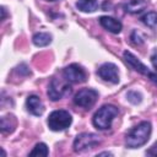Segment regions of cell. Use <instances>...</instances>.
<instances>
[{
	"mask_svg": "<svg viewBox=\"0 0 157 157\" xmlns=\"http://www.w3.org/2000/svg\"><path fill=\"white\" fill-rule=\"evenodd\" d=\"M99 142H101V139L98 135L91 134V132H82L76 136L74 141V150L76 152H83L96 147Z\"/></svg>",
	"mask_w": 157,
	"mask_h": 157,
	"instance_id": "277c9868",
	"label": "cell"
},
{
	"mask_svg": "<svg viewBox=\"0 0 157 157\" xmlns=\"http://www.w3.org/2000/svg\"><path fill=\"white\" fill-rule=\"evenodd\" d=\"M151 135V124L148 121H141L136 126L131 128L125 137V144L130 148H136L147 142Z\"/></svg>",
	"mask_w": 157,
	"mask_h": 157,
	"instance_id": "6da1fadb",
	"label": "cell"
},
{
	"mask_svg": "<svg viewBox=\"0 0 157 157\" xmlns=\"http://www.w3.org/2000/svg\"><path fill=\"white\" fill-rule=\"evenodd\" d=\"M141 21H142L147 27L155 28V27H157V13L153 12V11L147 12V13H145V15L141 17Z\"/></svg>",
	"mask_w": 157,
	"mask_h": 157,
	"instance_id": "2e32d148",
	"label": "cell"
},
{
	"mask_svg": "<svg viewBox=\"0 0 157 157\" xmlns=\"http://www.w3.org/2000/svg\"><path fill=\"white\" fill-rule=\"evenodd\" d=\"M48 1H58V0H48Z\"/></svg>",
	"mask_w": 157,
	"mask_h": 157,
	"instance_id": "44dd1931",
	"label": "cell"
},
{
	"mask_svg": "<svg viewBox=\"0 0 157 157\" xmlns=\"http://www.w3.org/2000/svg\"><path fill=\"white\" fill-rule=\"evenodd\" d=\"M151 64H152V66L157 70V49L152 53V55H151Z\"/></svg>",
	"mask_w": 157,
	"mask_h": 157,
	"instance_id": "d6986e66",
	"label": "cell"
},
{
	"mask_svg": "<svg viewBox=\"0 0 157 157\" xmlns=\"http://www.w3.org/2000/svg\"><path fill=\"white\" fill-rule=\"evenodd\" d=\"M118 113H119V110H118V108L115 105L104 104L94 113V115L92 118V123L97 129L107 130V129L110 128L112 121L118 115Z\"/></svg>",
	"mask_w": 157,
	"mask_h": 157,
	"instance_id": "7a4b0ae2",
	"label": "cell"
},
{
	"mask_svg": "<svg viewBox=\"0 0 157 157\" xmlns=\"http://www.w3.org/2000/svg\"><path fill=\"white\" fill-rule=\"evenodd\" d=\"M97 74L101 78H103L104 81H108L110 83H118L119 82L118 67L112 63H105V64L101 65L99 69L97 70Z\"/></svg>",
	"mask_w": 157,
	"mask_h": 157,
	"instance_id": "ba28073f",
	"label": "cell"
},
{
	"mask_svg": "<svg viewBox=\"0 0 157 157\" xmlns=\"http://www.w3.org/2000/svg\"><path fill=\"white\" fill-rule=\"evenodd\" d=\"M146 155H148V156H157V141L146 151Z\"/></svg>",
	"mask_w": 157,
	"mask_h": 157,
	"instance_id": "ac0fdd59",
	"label": "cell"
},
{
	"mask_svg": "<svg viewBox=\"0 0 157 157\" xmlns=\"http://www.w3.org/2000/svg\"><path fill=\"white\" fill-rule=\"evenodd\" d=\"M26 107H27V110L31 114L36 115V117L42 115L43 112H44V104H43V102L40 101V98L38 96H34V94L33 96H29L27 98Z\"/></svg>",
	"mask_w": 157,
	"mask_h": 157,
	"instance_id": "8fae6325",
	"label": "cell"
},
{
	"mask_svg": "<svg viewBox=\"0 0 157 157\" xmlns=\"http://www.w3.org/2000/svg\"><path fill=\"white\" fill-rule=\"evenodd\" d=\"M50 42H52V36H50L49 33L40 32V33H36V34L33 36V43H34L37 47H45V45H48Z\"/></svg>",
	"mask_w": 157,
	"mask_h": 157,
	"instance_id": "9a60e30c",
	"label": "cell"
},
{
	"mask_svg": "<svg viewBox=\"0 0 157 157\" xmlns=\"http://www.w3.org/2000/svg\"><path fill=\"white\" fill-rule=\"evenodd\" d=\"M97 98H98V92L96 90H93V88H82L75 94L74 103L78 107L85 108V109H90L94 105Z\"/></svg>",
	"mask_w": 157,
	"mask_h": 157,
	"instance_id": "8992f818",
	"label": "cell"
},
{
	"mask_svg": "<svg viewBox=\"0 0 157 157\" xmlns=\"http://www.w3.org/2000/svg\"><path fill=\"white\" fill-rule=\"evenodd\" d=\"M16 126V119L13 115H6L1 118V131L2 132H11Z\"/></svg>",
	"mask_w": 157,
	"mask_h": 157,
	"instance_id": "5bb4252c",
	"label": "cell"
},
{
	"mask_svg": "<svg viewBox=\"0 0 157 157\" xmlns=\"http://www.w3.org/2000/svg\"><path fill=\"white\" fill-rule=\"evenodd\" d=\"M63 75H64V78L71 83H81V82H85L87 78V72L78 64H71L66 66L63 71Z\"/></svg>",
	"mask_w": 157,
	"mask_h": 157,
	"instance_id": "52a82bcc",
	"label": "cell"
},
{
	"mask_svg": "<svg viewBox=\"0 0 157 157\" xmlns=\"http://www.w3.org/2000/svg\"><path fill=\"white\" fill-rule=\"evenodd\" d=\"M48 153H49V151H48L47 145L43 144V142H39L29 152V156H43V157H45V156H48Z\"/></svg>",
	"mask_w": 157,
	"mask_h": 157,
	"instance_id": "e0dca14e",
	"label": "cell"
},
{
	"mask_svg": "<svg viewBox=\"0 0 157 157\" xmlns=\"http://www.w3.org/2000/svg\"><path fill=\"white\" fill-rule=\"evenodd\" d=\"M146 6H147V4L145 0H129L124 5V9L129 13H139L142 10H145Z\"/></svg>",
	"mask_w": 157,
	"mask_h": 157,
	"instance_id": "7c38bea8",
	"label": "cell"
},
{
	"mask_svg": "<svg viewBox=\"0 0 157 157\" xmlns=\"http://www.w3.org/2000/svg\"><path fill=\"white\" fill-rule=\"evenodd\" d=\"M147 76L150 77V80H151L152 82H155V83L157 85V75H156V74H153V72H151V71H150V72L147 74Z\"/></svg>",
	"mask_w": 157,
	"mask_h": 157,
	"instance_id": "ffe728a7",
	"label": "cell"
},
{
	"mask_svg": "<svg viewBox=\"0 0 157 157\" xmlns=\"http://www.w3.org/2000/svg\"><path fill=\"white\" fill-rule=\"evenodd\" d=\"M71 121H72V118H71L70 113L66 110H63V109L52 112L47 120L49 129L53 131L65 130L66 128H69L71 125Z\"/></svg>",
	"mask_w": 157,
	"mask_h": 157,
	"instance_id": "3957f363",
	"label": "cell"
},
{
	"mask_svg": "<svg viewBox=\"0 0 157 157\" xmlns=\"http://www.w3.org/2000/svg\"><path fill=\"white\" fill-rule=\"evenodd\" d=\"M99 23L104 29H107L108 32L114 33V34H118L123 28L120 21H118L114 17H109V16H101L99 17Z\"/></svg>",
	"mask_w": 157,
	"mask_h": 157,
	"instance_id": "30bf717a",
	"label": "cell"
},
{
	"mask_svg": "<svg viewBox=\"0 0 157 157\" xmlns=\"http://www.w3.org/2000/svg\"><path fill=\"white\" fill-rule=\"evenodd\" d=\"M77 9L83 11V12H93L97 10L98 7V2L97 0H80L76 4Z\"/></svg>",
	"mask_w": 157,
	"mask_h": 157,
	"instance_id": "4fadbf2b",
	"label": "cell"
},
{
	"mask_svg": "<svg viewBox=\"0 0 157 157\" xmlns=\"http://www.w3.org/2000/svg\"><path fill=\"white\" fill-rule=\"evenodd\" d=\"M71 92V87L69 86L67 81L59 80V78H53L50 81L49 88H48V96L52 101H59L63 97L67 96Z\"/></svg>",
	"mask_w": 157,
	"mask_h": 157,
	"instance_id": "5b68a950",
	"label": "cell"
},
{
	"mask_svg": "<svg viewBox=\"0 0 157 157\" xmlns=\"http://www.w3.org/2000/svg\"><path fill=\"white\" fill-rule=\"evenodd\" d=\"M124 60L126 61V64H128L131 69H134L135 71H137V72H140V74H142V75H146V76H147V74L150 72V70H148L132 53H130V52H128V50L124 52Z\"/></svg>",
	"mask_w": 157,
	"mask_h": 157,
	"instance_id": "9c48e42d",
	"label": "cell"
}]
</instances>
